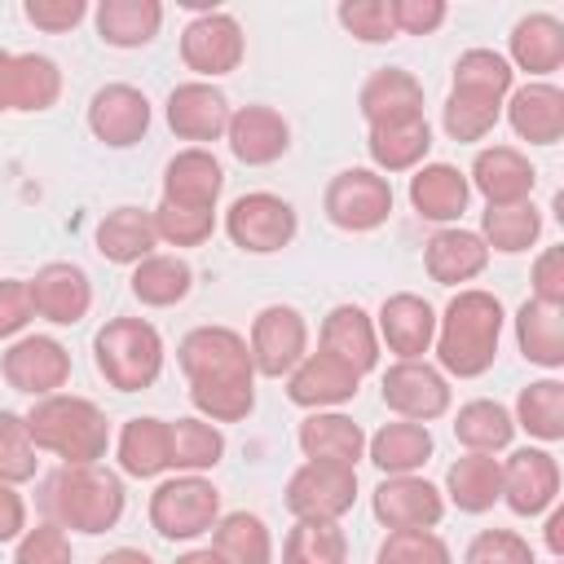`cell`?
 I'll return each instance as SVG.
<instances>
[{"mask_svg": "<svg viewBox=\"0 0 564 564\" xmlns=\"http://www.w3.org/2000/svg\"><path fill=\"white\" fill-rule=\"evenodd\" d=\"M176 361L189 379V401L212 423H238L256 410L251 348L229 326H198L181 339Z\"/></svg>", "mask_w": 564, "mask_h": 564, "instance_id": "1", "label": "cell"}, {"mask_svg": "<svg viewBox=\"0 0 564 564\" xmlns=\"http://www.w3.org/2000/svg\"><path fill=\"white\" fill-rule=\"evenodd\" d=\"M498 339H502V304L498 295L467 286L458 291L445 313L436 317V361L445 375L458 379H476L494 366L498 357Z\"/></svg>", "mask_w": 564, "mask_h": 564, "instance_id": "2", "label": "cell"}, {"mask_svg": "<svg viewBox=\"0 0 564 564\" xmlns=\"http://www.w3.org/2000/svg\"><path fill=\"white\" fill-rule=\"evenodd\" d=\"M40 507L75 533H106L123 516V480L97 463H62L40 485Z\"/></svg>", "mask_w": 564, "mask_h": 564, "instance_id": "3", "label": "cell"}, {"mask_svg": "<svg viewBox=\"0 0 564 564\" xmlns=\"http://www.w3.org/2000/svg\"><path fill=\"white\" fill-rule=\"evenodd\" d=\"M22 419H26V432H31L35 449L57 454L62 463H97V458H106L110 423L88 397L53 392V397H40L31 405V414H22Z\"/></svg>", "mask_w": 564, "mask_h": 564, "instance_id": "4", "label": "cell"}, {"mask_svg": "<svg viewBox=\"0 0 564 564\" xmlns=\"http://www.w3.org/2000/svg\"><path fill=\"white\" fill-rule=\"evenodd\" d=\"M93 361L119 392H141L163 370V339L145 317H110L93 335Z\"/></svg>", "mask_w": 564, "mask_h": 564, "instance_id": "5", "label": "cell"}, {"mask_svg": "<svg viewBox=\"0 0 564 564\" xmlns=\"http://www.w3.org/2000/svg\"><path fill=\"white\" fill-rule=\"evenodd\" d=\"M216 520H220V489L203 476L181 471L150 494V524L167 542H189V538L216 529Z\"/></svg>", "mask_w": 564, "mask_h": 564, "instance_id": "6", "label": "cell"}, {"mask_svg": "<svg viewBox=\"0 0 564 564\" xmlns=\"http://www.w3.org/2000/svg\"><path fill=\"white\" fill-rule=\"evenodd\" d=\"M322 207H326L330 225H339L348 234H366L392 216V185H388V176H379L370 167H344L339 176H330Z\"/></svg>", "mask_w": 564, "mask_h": 564, "instance_id": "7", "label": "cell"}, {"mask_svg": "<svg viewBox=\"0 0 564 564\" xmlns=\"http://www.w3.org/2000/svg\"><path fill=\"white\" fill-rule=\"evenodd\" d=\"M300 220H295V207L278 194H242L229 203L225 212V234L234 247L251 251V256H269V251H282L291 238H295Z\"/></svg>", "mask_w": 564, "mask_h": 564, "instance_id": "8", "label": "cell"}, {"mask_svg": "<svg viewBox=\"0 0 564 564\" xmlns=\"http://www.w3.org/2000/svg\"><path fill=\"white\" fill-rule=\"evenodd\" d=\"M247 348H251L256 375L282 379V375H291L304 361V352H308V326H304V317L291 304H269V308L256 313Z\"/></svg>", "mask_w": 564, "mask_h": 564, "instance_id": "9", "label": "cell"}, {"mask_svg": "<svg viewBox=\"0 0 564 564\" xmlns=\"http://www.w3.org/2000/svg\"><path fill=\"white\" fill-rule=\"evenodd\" d=\"M357 498V467L304 463L286 480V511L295 520H339Z\"/></svg>", "mask_w": 564, "mask_h": 564, "instance_id": "10", "label": "cell"}, {"mask_svg": "<svg viewBox=\"0 0 564 564\" xmlns=\"http://www.w3.org/2000/svg\"><path fill=\"white\" fill-rule=\"evenodd\" d=\"M0 375L13 392H26V397H53L57 388H66L70 379V352L48 339V335H22L9 344V352L0 357Z\"/></svg>", "mask_w": 564, "mask_h": 564, "instance_id": "11", "label": "cell"}, {"mask_svg": "<svg viewBox=\"0 0 564 564\" xmlns=\"http://www.w3.org/2000/svg\"><path fill=\"white\" fill-rule=\"evenodd\" d=\"M383 405L410 423H432L449 410V383L436 366H427L423 357L419 361H392L383 370Z\"/></svg>", "mask_w": 564, "mask_h": 564, "instance_id": "12", "label": "cell"}, {"mask_svg": "<svg viewBox=\"0 0 564 564\" xmlns=\"http://www.w3.org/2000/svg\"><path fill=\"white\" fill-rule=\"evenodd\" d=\"M181 62L189 70L207 75V79L238 70V62H242V26L229 13H220V9L198 13L181 31Z\"/></svg>", "mask_w": 564, "mask_h": 564, "instance_id": "13", "label": "cell"}, {"mask_svg": "<svg viewBox=\"0 0 564 564\" xmlns=\"http://www.w3.org/2000/svg\"><path fill=\"white\" fill-rule=\"evenodd\" d=\"M370 511L388 533L392 529H436L445 516V498L423 476H388V480H379Z\"/></svg>", "mask_w": 564, "mask_h": 564, "instance_id": "14", "label": "cell"}, {"mask_svg": "<svg viewBox=\"0 0 564 564\" xmlns=\"http://www.w3.org/2000/svg\"><path fill=\"white\" fill-rule=\"evenodd\" d=\"M62 97V70L44 53L0 48V115L4 110H48Z\"/></svg>", "mask_w": 564, "mask_h": 564, "instance_id": "15", "label": "cell"}, {"mask_svg": "<svg viewBox=\"0 0 564 564\" xmlns=\"http://www.w3.org/2000/svg\"><path fill=\"white\" fill-rule=\"evenodd\" d=\"M88 128H93V137L101 145H115V150L137 145L145 137V128H150V101H145V93L132 88V84H106V88H97L93 101H88Z\"/></svg>", "mask_w": 564, "mask_h": 564, "instance_id": "16", "label": "cell"}, {"mask_svg": "<svg viewBox=\"0 0 564 564\" xmlns=\"http://www.w3.org/2000/svg\"><path fill=\"white\" fill-rule=\"evenodd\" d=\"M31 304H35V317L53 322V326H75L84 322V313L93 308V286H88V273L70 260H53L44 264L31 282Z\"/></svg>", "mask_w": 564, "mask_h": 564, "instance_id": "17", "label": "cell"}, {"mask_svg": "<svg viewBox=\"0 0 564 564\" xmlns=\"http://www.w3.org/2000/svg\"><path fill=\"white\" fill-rule=\"evenodd\" d=\"M357 383L361 375L352 366H344L339 357L330 352H304V361L286 375V397L300 405V410H326V405H344L357 397Z\"/></svg>", "mask_w": 564, "mask_h": 564, "instance_id": "18", "label": "cell"}, {"mask_svg": "<svg viewBox=\"0 0 564 564\" xmlns=\"http://www.w3.org/2000/svg\"><path fill=\"white\" fill-rule=\"evenodd\" d=\"M560 494V463L546 449H516L502 463V498L516 516H542Z\"/></svg>", "mask_w": 564, "mask_h": 564, "instance_id": "19", "label": "cell"}, {"mask_svg": "<svg viewBox=\"0 0 564 564\" xmlns=\"http://www.w3.org/2000/svg\"><path fill=\"white\" fill-rule=\"evenodd\" d=\"M375 335L397 352V361H419L432 339H436V313L423 295H410V291H397L379 304V326Z\"/></svg>", "mask_w": 564, "mask_h": 564, "instance_id": "20", "label": "cell"}, {"mask_svg": "<svg viewBox=\"0 0 564 564\" xmlns=\"http://www.w3.org/2000/svg\"><path fill=\"white\" fill-rule=\"evenodd\" d=\"M229 97L216 84H176L167 93V128L185 141H216L229 128Z\"/></svg>", "mask_w": 564, "mask_h": 564, "instance_id": "21", "label": "cell"}, {"mask_svg": "<svg viewBox=\"0 0 564 564\" xmlns=\"http://www.w3.org/2000/svg\"><path fill=\"white\" fill-rule=\"evenodd\" d=\"M225 141H229V150H234L238 163L264 167V163H278L286 154L291 128H286V119L273 106H242V110L229 115Z\"/></svg>", "mask_w": 564, "mask_h": 564, "instance_id": "22", "label": "cell"}, {"mask_svg": "<svg viewBox=\"0 0 564 564\" xmlns=\"http://www.w3.org/2000/svg\"><path fill=\"white\" fill-rule=\"evenodd\" d=\"M467 185H476L489 207H511V203H529V194L538 185V172L516 145H489L471 159V181Z\"/></svg>", "mask_w": 564, "mask_h": 564, "instance_id": "23", "label": "cell"}, {"mask_svg": "<svg viewBox=\"0 0 564 564\" xmlns=\"http://www.w3.org/2000/svg\"><path fill=\"white\" fill-rule=\"evenodd\" d=\"M507 123L529 145H555L564 137V93L555 84H520L507 97Z\"/></svg>", "mask_w": 564, "mask_h": 564, "instance_id": "24", "label": "cell"}, {"mask_svg": "<svg viewBox=\"0 0 564 564\" xmlns=\"http://www.w3.org/2000/svg\"><path fill=\"white\" fill-rule=\"evenodd\" d=\"M220 189H225V172H220L216 154L203 150V145L172 154L167 167H163V203H176V207H207V212H216Z\"/></svg>", "mask_w": 564, "mask_h": 564, "instance_id": "25", "label": "cell"}, {"mask_svg": "<svg viewBox=\"0 0 564 564\" xmlns=\"http://www.w3.org/2000/svg\"><path fill=\"white\" fill-rule=\"evenodd\" d=\"M366 150H370V159H375L379 172L423 167V159L432 150V123H427V115H401V119L370 123Z\"/></svg>", "mask_w": 564, "mask_h": 564, "instance_id": "26", "label": "cell"}, {"mask_svg": "<svg viewBox=\"0 0 564 564\" xmlns=\"http://www.w3.org/2000/svg\"><path fill=\"white\" fill-rule=\"evenodd\" d=\"M322 352L339 357L344 366H352L357 375L375 370L379 366V335H375V322L366 308L357 304H335L326 317H322Z\"/></svg>", "mask_w": 564, "mask_h": 564, "instance_id": "27", "label": "cell"}, {"mask_svg": "<svg viewBox=\"0 0 564 564\" xmlns=\"http://www.w3.org/2000/svg\"><path fill=\"white\" fill-rule=\"evenodd\" d=\"M423 264H427V278L441 282V286H458V282H471L476 273H485L489 264V247L480 234L471 229H436L423 247Z\"/></svg>", "mask_w": 564, "mask_h": 564, "instance_id": "28", "label": "cell"}, {"mask_svg": "<svg viewBox=\"0 0 564 564\" xmlns=\"http://www.w3.org/2000/svg\"><path fill=\"white\" fill-rule=\"evenodd\" d=\"M300 449L308 463H339V467H357V458L366 454V432L361 423H352L348 414L335 410H313L300 432H295Z\"/></svg>", "mask_w": 564, "mask_h": 564, "instance_id": "29", "label": "cell"}, {"mask_svg": "<svg viewBox=\"0 0 564 564\" xmlns=\"http://www.w3.org/2000/svg\"><path fill=\"white\" fill-rule=\"evenodd\" d=\"M467 198H471V185L454 163H423L410 176V207L423 220L449 225L467 212Z\"/></svg>", "mask_w": 564, "mask_h": 564, "instance_id": "30", "label": "cell"}, {"mask_svg": "<svg viewBox=\"0 0 564 564\" xmlns=\"http://www.w3.org/2000/svg\"><path fill=\"white\" fill-rule=\"evenodd\" d=\"M516 344H520L524 361L560 370L564 366V304L524 300L516 308Z\"/></svg>", "mask_w": 564, "mask_h": 564, "instance_id": "31", "label": "cell"}, {"mask_svg": "<svg viewBox=\"0 0 564 564\" xmlns=\"http://www.w3.org/2000/svg\"><path fill=\"white\" fill-rule=\"evenodd\" d=\"M366 449H370V463L383 476H414L432 458V432H427V423L397 419V423H383L366 441Z\"/></svg>", "mask_w": 564, "mask_h": 564, "instance_id": "32", "label": "cell"}, {"mask_svg": "<svg viewBox=\"0 0 564 564\" xmlns=\"http://www.w3.org/2000/svg\"><path fill=\"white\" fill-rule=\"evenodd\" d=\"M361 119L366 123H383V119H401V115H423V84L401 70V66H383L375 70L361 93H357Z\"/></svg>", "mask_w": 564, "mask_h": 564, "instance_id": "33", "label": "cell"}, {"mask_svg": "<svg viewBox=\"0 0 564 564\" xmlns=\"http://www.w3.org/2000/svg\"><path fill=\"white\" fill-rule=\"evenodd\" d=\"M511 62L529 75H551L564 62V22L551 13H529L511 26Z\"/></svg>", "mask_w": 564, "mask_h": 564, "instance_id": "34", "label": "cell"}, {"mask_svg": "<svg viewBox=\"0 0 564 564\" xmlns=\"http://www.w3.org/2000/svg\"><path fill=\"white\" fill-rule=\"evenodd\" d=\"M154 220L141 207H115L97 225V251L115 264H141L145 256H154Z\"/></svg>", "mask_w": 564, "mask_h": 564, "instance_id": "35", "label": "cell"}, {"mask_svg": "<svg viewBox=\"0 0 564 564\" xmlns=\"http://www.w3.org/2000/svg\"><path fill=\"white\" fill-rule=\"evenodd\" d=\"M163 4L159 0H101L97 4V35L110 48H141L159 35Z\"/></svg>", "mask_w": 564, "mask_h": 564, "instance_id": "36", "label": "cell"}, {"mask_svg": "<svg viewBox=\"0 0 564 564\" xmlns=\"http://www.w3.org/2000/svg\"><path fill=\"white\" fill-rule=\"evenodd\" d=\"M445 489H449L458 511L480 516V511H489L502 498V463L494 454H463L445 471Z\"/></svg>", "mask_w": 564, "mask_h": 564, "instance_id": "37", "label": "cell"}, {"mask_svg": "<svg viewBox=\"0 0 564 564\" xmlns=\"http://www.w3.org/2000/svg\"><path fill=\"white\" fill-rule=\"evenodd\" d=\"M115 454H119V467L128 476H137V480H150V476L167 471L172 467V458H167V423L163 419H128L123 432H119Z\"/></svg>", "mask_w": 564, "mask_h": 564, "instance_id": "38", "label": "cell"}, {"mask_svg": "<svg viewBox=\"0 0 564 564\" xmlns=\"http://www.w3.org/2000/svg\"><path fill=\"white\" fill-rule=\"evenodd\" d=\"M454 436L458 445H467V454H498L511 445L516 436V419L507 405L498 401H467L458 414H454Z\"/></svg>", "mask_w": 564, "mask_h": 564, "instance_id": "39", "label": "cell"}, {"mask_svg": "<svg viewBox=\"0 0 564 564\" xmlns=\"http://www.w3.org/2000/svg\"><path fill=\"white\" fill-rule=\"evenodd\" d=\"M194 286V269L181 256H145L132 269V295L150 308H172L189 295Z\"/></svg>", "mask_w": 564, "mask_h": 564, "instance_id": "40", "label": "cell"}, {"mask_svg": "<svg viewBox=\"0 0 564 564\" xmlns=\"http://www.w3.org/2000/svg\"><path fill=\"white\" fill-rule=\"evenodd\" d=\"M220 454H225V436H220L216 423H207V419H176V423H167V458H172L176 471L198 476V471L216 467Z\"/></svg>", "mask_w": 564, "mask_h": 564, "instance_id": "41", "label": "cell"}, {"mask_svg": "<svg viewBox=\"0 0 564 564\" xmlns=\"http://www.w3.org/2000/svg\"><path fill=\"white\" fill-rule=\"evenodd\" d=\"M212 546L229 560V564H269L273 560V538L264 529L260 516L251 511H229L216 520L212 529Z\"/></svg>", "mask_w": 564, "mask_h": 564, "instance_id": "42", "label": "cell"}, {"mask_svg": "<svg viewBox=\"0 0 564 564\" xmlns=\"http://www.w3.org/2000/svg\"><path fill=\"white\" fill-rule=\"evenodd\" d=\"M542 234V212L533 203H511V207H485L480 216V238L489 251H529Z\"/></svg>", "mask_w": 564, "mask_h": 564, "instance_id": "43", "label": "cell"}, {"mask_svg": "<svg viewBox=\"0 0 564 564\" xmlns=\"http://www.w3.org/2000/svg\"><path fill=\"white\" fill-rule=\"evenodd\" d=\"M348 538L339 520H295L282 542V564H344Z\"/></svg>", "mask_w": 564, "mask_h": 564, "instance_id": "44", "label": "cell"}, {"mask_svg": "<svg viewBox=\"0 0 564 564\" xmlns=\"http://www.w3.org/2000/svg\"><path fill=\"white\" fill-rule=\"evenodd\" d=\"M516 427H524L538 441H560L564 436V383L560 379H538L516 397Z\"/></svg>", "mask_w": 564, "mask_h": 564, "instance_id": "45", "label": "cell"}, {"mask_svg": "<svg viewBox=\"0 0 564 564\" xmlns=\"http://www.w3.org/2000/svg\"><path fill=\"white\" fill-rule=\"evenodd\" d=\"M498 115H502V97L449 88V101H445V132H449L454 141H480L485 132H494Z\"/></svg>", "mask_w": 564, "mask_h": 564, "instance_id": "46", "label": "cell"}, {"mask_svg": "<svg viewBox=\"0 0 564 564\" xmlns=\"http://www.w3.org/2000/svg\"><path fill=\"white\" fill-rule=\"evenodd\" d=\"M511 62L494 48H467L458 62H454V88H467V93H489V97H507L511 93Z\"/></svg>", "mask_w": 564, "mask_h": 564, "instance_id": "47", "label": "cell"}, {"mask_svg": "<svg viewBox=\"0 0 564 564\" xmlns=\"http://www.w3.org/2000/svg\"><path fill=\"white\" fill-rule=\"evenodd\" d=\"M375 564H454V555L432 529H392L379 542Z\"/></svg>", "mask_w": 564, "mask_h": 564, "instance_id": "48", "label": "cell"}, {"mask_svg": "<svg viewBox=\"0 0 564 564\" xmlns=\"http://www.w3.org/2000/svg\"><path fill=\"white\" fill-rule=\"evenodd\" d=\"M35 441L26 432V419L13 410H0V485H22L35 476Z\"/></svg>", "mask_w": 564, "mask_h": 564, "instance_id": "49", "label": "cell"}, {"mask_svg": "<svg viewBox=\"0 0 564 564\" xmlns=\"http://www.w3.org/2000/svg\"><path fill=\"white\" fill-rule=\"evenodd\" d=\"M150 220H154V234L163 242H172V247H198L216 229V212H207V207H176V203H159L150 212Z\"/></svg>", "mask_w": 564, "mask_h": 564, "instance_id": "50", "label": "cell"}, {"mask_svg": "<svg viewBox=\"0 0 564 564\" xmlns=\"http://www.w3.org/2000/svg\"><path fill=\"white\" fill-rule=\"evenodd\" d=\"M463 564H538L533 546L511 529H485L467 542Z\"/></svg>", "mask_w": 564, "mask_h": 564, "instance_id": "51", "label": "cell"}, {"mask_svg": "<svg viewBox=\"0 0 564 564\" xmlns=\"http://www.w3.org/2000/svg\"><path fill=\"white\" fill-rule=\"evenodd\" d=\"M339 22L348 35L366 40V44H383L397 35L392 26V0H344L339 4Z\"/></svg>", "mask_w": 564, "mask_h": 564, "instance_id": "52", "label": "cell"}, {"mask_svg": "<svg viewBox=\"0 0 564 564\" xmlns=\"http://www.w3.org/2000/svg\"><path fill=\"white\" fill-rule=\"evenodd\" d=\"M13 564H70V538H66V529L53 524V520L26 529V533L18 538Z\"/></svg>", "mask_w": 564, "mask_h": 564, "instance_id": "53", "label": "cell"}, {"mask_svg": "<svg viewBox=\"0 0 564 564\" xmlns=\"http://www.w3.org/2000/svg\"><path fill=\"white\" fill-rule=\"evenodd\" d=\"M22 13H26L31 26H40V31H48V35H62V31H70V26L84 22L88 4H84V0H26Z\"/></svg>", "mask_w": 564, "mask_h": 564, "instance_id": "54", "label": "cell"}, {"mask_svg": "<svg viewBox=\"0 0 564 564\" xmlns=\"http://www.w3.org/2000/svg\"><path fill=\"white\" fill-rule=\"evenodd\" d=\"M445 18V0H392V26L405 35H432Z\"/></svg>", "mask_w": 564, "mask_h": 564, "instance_id": "55", "label": "cell"}, {"mask_svg": "<svg viewBox=\"0 0 564 564\" xmlns=\"http://www.w3.org/2000/svg\"><path fill=\"white\" fill-rule=\"evenodd\" d=\"M35 317V304H31V286L22 278H0V339L18 335L26 322Z\"/></svg>", "mask_w": 564, "mask_h": 564, "instance_id": "56", "label": "cell"}, {"mask_svg": "<svg viewBox=\"0 0 564 564\" xmlns=\"http://www.w3.org/2000/svg\"><path fill=\"white\" fill-rule=\"evenodd\" d=\"M533 300L564 304V247H546L533 260Z\"/></svg>", "mask_w": 564, "mask_h": 564, "instance_id": "57", "label": "cell"}, {"mask_svg": "<svg viewBox=\"0 0 564 564\" xmlns=\"http://www.w3.org/2000/svg\"><path fill=\"white\" fill-rule=\"evenodd\" d=\"M26 533V502L13 485H0V542H13Z\"/></svg>", "mask_w": 564, "mask_h": 564, "instance_id": "58", "label": "cell"}, {"mask_svg": "<svg viewBox=\"0 0 564 564\" xmlns=\"http://www.w3.org/2000/svg\"><path fill=\"white\" fill-rule=\"evenodd\" d=\"M546 551L551 555H564V507H555L546 516Z\"/></svg>", "mask_w": 564, "mask_h": 564, "instance_id": "59", "label": "cell"}, {"mask_svg": "<svg viewBox=\"0 0 564 564\" xmlns=\"http://www.w3.org/2000/svg\"><path fill=\"white\" fill-rule=\"evenodd\" d=\"M97 564H154L145 551H137V546H119V551H106Z\"/></svg>", "mask_w": 564, "mask_h": 564, "instance_id": "60", "label": "cell"}, {"mask_svg": "<svg viewBox=\"0 0 564 564\" xmlns=\"http://www.w3.org/2000/svg\"><path fill=\"white\" fill-rule=\"evenodd\" d=\"M176 564H229L216 546H198V551H185V555H176Z\"/></svg>", "mask_w": 564, "mask_h": 564, "instance_id": "61", "label": "cell"}]
</instances>
